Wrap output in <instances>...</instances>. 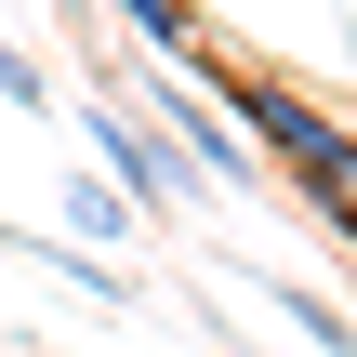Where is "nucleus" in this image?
Returning <instances> with one entry per match:
<instances>
[{
  "mask_svg": "<svg viewBox=\"0 0 357 357\" xmlns=\"http://www.w3.org/2000/svg\"><path fill=\"white\" fill-rule=\"evenodd\" d=\"M79 119H93V146H106V185H119V199H146V212L199 199V159H185V146H172V132L132 106V93H93Z\"/></svg>",
  "mask_w": 357,
  "mask_h": 357,
  "instance_id": "f257e3e1",
  "label": "nucleus"
},
{
  "mask_svg": "<svg viewBox=\"0 0 357 357\" xmlns=\"http://www.w3.org/2000/svg\"><path fill=\"white\" fill-rule=\"evenodd\" d=\"M146 106H159V132L199 159V185H252V132L212 106V79H146Z\"/></svg>",
  "mask_w": 357,
  "mask_h": 357,
  "instance_id": "f03ea898",
  "label": "nucleus"
},
{
  "mask_svg": "<svg viewBox=\"0 0 357 357\" xmlns=\"http://www.w3.org/2000/svg\"><path fill=\"white\" fill-rule=\"evenodd\" d=\"M265 305H278V318H291V331H305L318 357H357V318L331 305V291H305V278H265Z\"/></svg>",
  "mask_w": 357,
  "mask_h": 357,
  "instance_id": "7ed1b4c3",
  "label": "nucleus"
},
{
  "mask_svg": "<svg viewBox=\"0 0 357 357\" xmlns=\"http://www.w3.org/2000/svg\"><path fill=\"white\" fill-rule=\"evenodd\" d=\"M106 13H119L146 53H199V0H106Z\"/></svg>",
  "mask_w": 357,
  "mask_h": 357,
  "instance_id": "20e7f679",
  "label": "nucleus"
},
{
  "mask_svg": "<svg viewBox=\"0 0 357 357\" xmlns=\"http://www.w3.org/2000/svg\"><path fill=\"white\" fill-rule=\"evenodd\" d=\"M66 225H79V238L106 252V238H132V199H119V185L93 172V185H66Z\"/></svg>",
  "mask_w": 357,
  "mask_h": 357,
  "instance_id": "39448f33",
  "label": "nucleus"
},
{
  "mask_svg": "<svg viewBox=\"0 0 357 357\" xmlns=\"http://www.w3.org/2000/svg\"><path fill=\"white\" fill-rule=\"evenodd\" d=\"M0 106H26V119L53 106V79H40V53H13V40H0Z\"/></svg>",
  "mask_w": 357,
  "mask_h": 357,
  "instance_id": "423d86ee",
  "label": "nucleus"
},
{
  "mask_svg": "<svg viewBox=\"0 0 357 357\" xmlns=\"http://www.w3.org/2000/svg\"><path fill=\"white\" fill-rule=\"evenodd\" d=\"M318 225H331V238H344V252H357V199H344V212H318Z\"/></svg>",
  "mask_w": 357,
  "mask_h": 357,
  "instance_id": "0eeeda50",
  "label": "nucleus"
},
{
  "mask_svg": "<svg viewBox=\"0 0 357 357\" xmlns=\"http://www.w3.org/2000/svg\"><path fill=\"white\" fill-rule=\"evenodd\" d=\"M79 13H93V0H79Z\"/></svg>",
  "mask_w": 357,
  "mask_h": 357,
  "instance_id": "6e6552de",
  "label": "nucleus"
}]
</instances>
